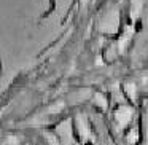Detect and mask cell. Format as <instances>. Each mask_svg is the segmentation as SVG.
<instances>
[{
  "label": "cell",
  "mask_w": 148,
  "mask_h": 145,
  "mask_svg": "<svg viewBox=\"0 0 148 145\" xmlns=\"http://www.w3.org/2000/svg\"><path fill=\"white\" fill-rule=\"evenodd\" d=\"M131 116H132V110L127 109V107L119 109L118 112H116V120H118V123H119V124H123V126L127 124L129 120H131Z\"/></svg>",
  "instance_id": "1"
},
{
  "label": "cell",
  "mask_w": 148,
  "mask_h": 145,
  "mask_svg": "<svg viewBox=\"0 0 148 145\" xmlns=\"http://www.w3.org/2000/svg\"><path fill=\"white\" fill-rule=\"evenodd\" d=\"M96 102H99L102 107H105V105H107V102H105V99H103L102 94H97V96H96Z\"/></svg>",
  "instance_id": "2"
},
{
  "label": "cell",
  "mask_w": 148,
  "mask_h": 145,
  "mask_svg": "<svg viewBox=\"0 0 148 145\" xmlns=\"http://www.w3.org/2000/svg\"><path fill=\"white\" fill-rule=\"evenodd\" d=\"M137 135H138L137 132H135V131H132L131 134H129V142H131V144H134V142H137V139H138Z\"/></svg>",
  "instance_id": "3"
},
{
  "label": "cell",
  "mask_w": 148,
  "mask_h": 145,
  "mask_svg": "<svg viewBox=\"0 0 148 145\" xmlns=\"http://www.w3.org/2000/svg\"><path fill=\"white\" fill-rule=\"evenodd\" d=\"M127 91H129V94H131L132 97L135 96V91H134V86H132V85H127Z\"/></svg>",
  "instance_id": "4"
}]
</instances>
